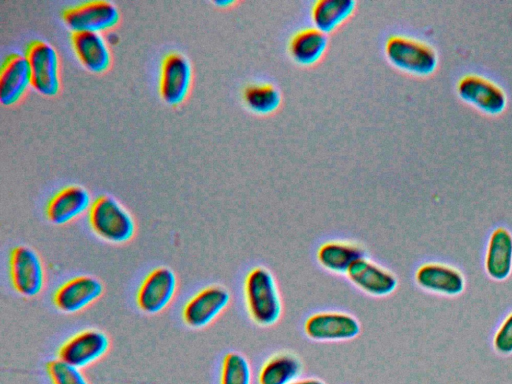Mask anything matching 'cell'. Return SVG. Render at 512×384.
<instances>
[{
	"label": "cell",
	"instance_id": "cell-3",
	"mask_svg": "<svg viewBox=\"0 0 512 384\" xmlns=\"http://www.w3.org/2000/svg\"><path fill=\"white\" fill-rule=\"evenodd\" d=\"M384 54L393 67L415 76L431 74L438 64V56L432 46L403 34H392L386 39Z\"/></svg>",
	"mask_w": 512,
	"mask_h": 384
},
{
	"label": "cell",
	"instance_id": "cell-25",
	"mask_svg": "<svg viewBox=\"0 0 512 384\" xmlns=\"http://www.w3.org/2000/svg\"><path fill=\"white\" fill-rule=\"evenodd\" d=\"M251 366L238 352L227 353L222 361L220 384H251Z\"/></svg>",
	"mask_w": 512,
	"mask_h": 384
},
{
	"label": "cell",
	"instance_id": "cell-22",
	"mask_svg": "<svg viewBox=\"0 0 512 384\" xmlns=\"http://www.w3.org/2000/svg\"><path fill=\"white\" fill-rule=\"evenodd\" d=\"M416 281L426 290L447 294L458 293L463 288L458 271L436 263L422 265L416 272Z\"/></svg>",
	"mask_w": 512,
	"mask_h": 384
},
{
	"label": "cell",
	"instance_id": "cell-26",
	"mask_svg": "<svg viewBox=\"0 0 512 384\" xmlns=\"http://www.w3.org/2000/svg\"><path fill=\"white\" fill-rule=\"evenodd\" d=\"M46 370L52 384H90L80 368L59 358L49 361Z\"/></svg>",
	"mask_w": 512,
	"mask_h": 384
},
{
	"label": "cell",
	"instance_id": "cell-9",
	"mask_svg": "<svg viewBox=\"0 0 512 384\" xmlns=\"http://www.w3.org/2000/svg\"><path fill=\"white\" fill-rule=\"evenodd\" d=\"M229 291L220 285L203 288L192 296L184 305L182 318L193 329H200L211 324L229 305Z\"/></svg>",
	"mask_w": 512,
	"mask_h": 384
},
{
	"label": "cell",
	"instance_id": "cell-21",
	"mask_svg": "<svg viewBox=\"0 0 512 384\" xmlns=\"http://www.w3.org/2000/svg\"><path fill=\"white\" fill-rule=\"evenodd\" d=\"M242 100L246 109L258 116L274 114L282 105V93L273 83L253 81L242 91Z\"/></svg>",
	"mask_w": 512,
	"mask_h": 384
},
{
	"label": "cell",
	"instance_id": "cell-20",
	"mask_svg": "<svg viewBox=\"0 0 512 384\" xmlns=\"http://www.w3.org/2000/svg\"><path fill=\"white\" fill-rule=\"evenodd\" d=\"M364 257L362 248L346 241H328L323 243L317 251L319 264L327 271L344 274L351 266Z\"/></svg>",
	"mask_w": 512,
	"mask_h": 384
},
{
	"label": "cell",
	"instance_id": "cell-29",
	"mask_svg": "<svg viewBox=\"0 0 512 384\" xmlns=\"http://www.w3.org/2000/svg\"><path fill=\"white\" fill-rule=\"evenodd\" d=\"M214 3L220 7H229V6L233 5L235 2L231 1V0H219V1H215Z\"/></svg>",
	"mask_w": 512,
	"mask_h": 384
},
{
	"label": "cell",
	"instance_id": "cell-19",
	"mask_svg": "<svg viewBox=\"0 0 512 384\" xmlns=\"http://www.w3.org/2000/svg\"><path fill=\"white\" fill-rule=\"evenodd\" d=\"M356 7L354 0H318L311 6V22L313 27L328 35L349 21Z\"/></svg>",
	"mask_w": 512,
	"mask_h": 384
},
{
	"label": "cell",
	"instance_id": "cell-1",
	"mask_svg": "<svg viewBox=\"0 0 512 384\" xmlns=\"http://www.w3.org/2000/svg\"><path fill=\"white\" fill-rule=\"evenodd\" d=\"M247 311L254 323L268 327L282 315V300L272 273L264 267L251 269L244 280Z\"/></svg>",
	"mask_w": 512,
	"mask_h": 384
},
{
	"label": "cell",
	"instance_id": "cell-12",
	"mask_svg": "<svg viewBox=\"0 0 512 384\" xmlns=\"http://www.w3.org/2000/svg\"><path fill=\"white\" fill-rule=\"evenodd\" d=\"M461 99L488 114H499L506 106L504 90L492 80L477 74H466L457 83Z\"/></svg>",
	"mask_w": 512,
	"mask_h": 384
},
{
	"label": "cell",
	"instance_id": "cell-8",
	"mask_svg": "<svg viewBox=\"0 0 512 384\" xmlns=\"http://www.w3.org/2000/svg\"><path fill=\"white\" fill-rule=\"evenodd\" d=\"M109 348L110 339L105 332L88 328L68 338L59 347L58 358L82 369L104 357Z\"/></svg>",
	"mask_w": 512,
	"mask_h": 384
},
{
	"label": "cell",
	"instance_id": "cell-11",
	"mask_svg": "<svg viewBox=\"0 0 512 384\" xmlns=\"http://www.w3.org/2000/svg\"><path fill=\"white\" fill-rule=\"evenodd\" d=\"M193 70L189 59L178 52L165 56L161 66L160 93L171 106L182 103L189 94Z\"/></svg>",
	"mask_w": 512,
	"mask_h": 384
},
{
	"label": "cell",
	"instance_id": "cell-10",
	"mask_svg": "<svg viewBox=\"0 0 512 384\" xmlns=\"http://www.w3.org/2000/svg\"><path fill=\"white\" fill-rule=\"evenodd\" d=\"M104 292V285L98 278L81 275L60 285L53 295L54 306L62 313H78L95 301Z\"/></svg>",
	"mask_w": 512,
	"mask_h": 384
},
{
	"label": "cell",
	"instance_id": "cell-24",
	"mask_svg": "<svg viewBox=\"0 0 512 384\" xmlns=\"http://www.w3.org/2000/svg\"><path fill=\"white\" fill-rule=\"evenodd\" d=\"M512 263V236L504 228H497L491 235L487 253V270L494 278H504Z\"/></svg>",
	"mask_w": 512,
	"mask_h": 384
},
{
	"label": "cell",
	"instance_id": "cell-18",
	"mask_svg": "<svg viewBox=\"0 0 512 384\" xmlns=\"http://www.w3.org/2000/svg\"><path fill=\"white\" fill-rule=\"evenodd\" d=\"M73 49L82 64L93 73H102L111 65V51L107 40L101 33L80 31L72 32Z\"/></svg>",
	"mask_w": 512,
	"mask_h": 384
},
{
	"label": "cell",
	"instance_id": "cell-28",
	"mask_svg": "<svg viewBox=\"0 0 512 384\" xmlns=\"http://www.w3.org/2000/svg\"><path fill=\"white\" fill-rule=\"evenodd\" d=\"M290 384H325L320 379L316 378H305V379H296Z\"/></svg>",
	"mask_w": 512,
	"mask_h": 384
},
{
	"label": "cell",
	"instance_id": "cell-15",
	"mask_svg": "<svg viewBox=\"0 0 512 384\" xmlns=\"http://www.w3.org/2000/svg\"><path fill=\"white\" fill-rule=\"evenodd\" d=\"M92 202L87 189L80 185H70L50 198L46 216L51 223L64 225L89 211Z\"/></svg>",
	"mask_w": 512,
	"mask_h": 384
},
{
	"label": "cell",
	"instance_id": "cell-7",
	"mask_svg": "<svg viewBox=\"0 0 512 384\" xmlns=\"http://www.w3.org/2000/svg\"><path fill=\"white\" fill-rule=\"evenodd\" d=\"M178 287L175 272L166 266L150 271L141 282L137 294L138 308L145 314H157L174 299Z\"/></svg>",
	"mask_w": 512,
	"mask_h": 384
},
{
	"label": "cell",
	"instance_id": "cell-13",
	"mask_svg": "<svg viewBox=\"0 0 512 384\" xmlns=\"http://www.w3.org/2000/svg\"><path fill=\"white\" fill-rule=\"evenodd\" d=\"M306 335L316 341H344L358 336L360 324L350 314L336 311L311 315L304 324Z\"/></svg>",
	"mask_w": 512,
	"mask_h": 384
},
{
	"label": "cell",
	"instance_id": "cell-23",
	"mask_svg": "<svg viewBox=\"0 0 512 384\" xmlns=\"http://www.w3.org/2000/svg\"><path fill=\"white\" fill-rule=\"evenodd\" d=\"M302 364L292 353H278L271 356L260 368L259 384H290L301 374Z\"/></svg>",
	"mask_w": 512,
	"mask_h": 384
},
{
	"label": "cell",
	"instance_id": "cell-6",
	"mask_svg": "<svg viewBox=\"0 0 512 384\" xmlns=\"http://www.w3.org/2000/svg\"><path fill=\"white\" fill-rule=\"evenodd\" d=\"M62 18L73 32L101 33L117 25L120 12L113 2L93 0L65 9Z\"/></svg>",
	"mask_w": 512,
	"mask_h": 384
},
{
	"label": "cell",
	"instance_id": "cell-5",
	"mask_svg": "<svg viewBox=\"0 0 512 384\" xmlns=\"http://www.w3.org/2000/svg\"><path fill=\"white\" fill-rule=\"evenodd\" d=\"M29 61L32 86L44 96H55L61 86L59 56L56 49L47 41H31L26 49Z\"/></svg>",
	"mask_w": 512,
	"mask_h": 384
},
{
	"label": "cell",
	"instance_id": "cell-2",
	"mask_svg": "<svg viewBox=\"0 0 512 384\" xmlns=\"http://www.w3.org/2000/svg\"><path fill=\"white\" fill-rule=\"evenodd\" d=\"M88 219L92 231L102 240L112 244L126 243L136 232L133 216L110 195H101L93 200Z\"/></svg>",
	"mask_w": 512,
	"mask_h": 384
},
{
	"label": "cell",
	"instance_id": "cell-4",
	"mask_svg": "<svg viewBox=\"0 0 512 384\" xmlns=\"http://www.w3.org/2000/svg\"><path fill=\"white\" fill-rule=\"evenodd\" d=\"M9 273L14 290L25 298L39 295L45 285V269L39 254L31 247L18 245L9 256Z\"/></svg>",
	"mask_w": 512,
	"mask_h": 384
},
{
	"label": "cell",
	"instance_id": "cell-27",
	"mask_svg": "<svg viewBox=\"0 0 512 384\" xmlns=\"http://www.w3.org/2000/svg\"><path fill=\"white\" fill-rule=\"evenodd\" d=\"M495 346L502 353L512 351V314L505 320L496 334Z\"/></svg>",
	"mask_w": 512,
	"mask_h": 384
},
{
	"label": "cell",
	"instance_id": "cell-16",
	"mask_svg": "<svg viewBox=\"0 0 512 384\" xmlns=\"http://www.w3.org/2000/svg\"><path fill=\"white\" fill-rule=\"evenodd\" d=\"M349 280L363 292L384 297L391 294L396 286V277L387 269L362 257L346 273Z\"/></svg>",
	"mask_w": 512,
	"mask_h": 384
},
{
	"label": "cell",
	"instance_id": "cell-17",
	"mask_svg": "<svg viewBox=\"0 0 512 384\" xmlns=\"http://www.w3.org/2000/svg\"><path fill=\"white\" fill-rule=\"evenodd\" d=\"M329 47L328 35L315 27L297 30L289 39L288 53L294 63L312 67L324 58Z\"/></svg>",
	"mask_w": 512,
	"mask_h": 384
},
{
	"label": "cell",
	"instance_id": "cell-14",
	"mask_svg": "<svg viewBox=\"0 0 512 384\" xmlns=\"http://www.w3.org/2000/svg\"><path fill=\"white\" fill-rule=\"evenodd\" d=\"M32 85L29 61L26 55L12 53L8 55L0 72V102L11 106L21 100Z\"/></svg>",
	"mask_w": 512,
	"mask_h": 384
}]
</instances>
